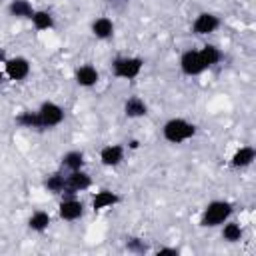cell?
Instances as JSON below:
<instances>
[{
	"label": "cell",
	"mask_w": 256,
	"mask_h": 256,
	"mask_svg": "<svg viewBox=\"0 0 256 256\" xmlns=\"http://www.w3.org/2000/svg\"><path fill=\"white\" fill-rule=\"evenodd\" d=\"M196 134V128L186 122V120H170L166 126H164V138L172 144H178V142H184L188 138H192Z\"/></svg>",
	"instance_id": "obj_1"
},
{
	"label": "cell",
	"mask_w": 256,
	"mask_h": 256,
	"mask_svg": "<svg viewBox=\"0 0 256 256\" xmlns=\"http://www.w3.org/2000/svg\"><path fill=\"white\" fill-rule=\"evenodd\" d=\"M232 214V206L228 204V202H212L208 208H206V212H204V216H202V226H218V224H222L228 216Z\"/></svg>",
	"instance_id": "obj_2"
},
{
	"label": "cell",
	"mask_w": 256,
	"mask_h": 256,
	"mask_svg": "<svg viewBox=\"0 0 256 256\" xmlns=\"http://www.w3.org/2000/svg\"><path fill=\"white\" fill-rule=\"evenodd\" d=\"M64 120V110L52 102L42 104V108L38 110V122L40 128H54Z\"/></svg>",
	"instance_id": "obj_3"
},
{
	"label": "cell",
	"mask_w": 256,
	"mask_h": 256,
	"mask_svg": "<svg viewBox=\"0 0 256 256\" xmlns=\"http://www.w3.org/2000/svg\"><path fill=\"white\" fill-rule=\"evenodd\" d=\"M142 70V60L140 58H118L114 62V74L120 78H136Z\"/></svg>",
	"instance_id": "obj_4"
},
{
	"label": "cell",
	"mask_w": 256,
	"mask_h": 256,
	"mask_svg": "<svg viewBox=\"0 0 256 256\" xmlns=\"http://www.w3.org/2000/svg\"><path fill=\"white\" fill-rule=\"evenodd\" d=\"M90 186V178L88 174L80 172V170H72V174L64 176V192L66 194H76L80 190H86Z\"/></svg>",
	"instance_id": "obj_5"
},
{
	"label": "cell",
	"mask_w": 256,
	"mask_h": 256,
	"mask_svg": "<svg viewBox=\"0 0 256 256\" xmlns=\"http://www.w3.org/2000/svg\"><path fill=\"white\" fill-rule=\"evenodd\" d=\"M180 66H182V72L188 74V76H196V74H200V72L206 70L204 64H202V60H200V54L198 52H192V50L182 56Z\"/></svg>",
	"instance_id": "obj_6"
},
{
	"label": "cell",
	"mask_w": 256,
	"mask_h": 256,
	"mask_svg": "<svg viewBox=\"0 0 256 256\" xmlns=\"http://www.w3.org/2000/svg\"><path fill=\"white\" fill-rule=\"evenodd\" d=\"M6 72L12 80H24L30 72V64L24 58H12L6 62Z\"/></svg>",
	"instance_id": "obj_7"
},
{
	"label": "cell",
	"mask_w": 256,
	"mask_h": 256,
	"mask_svg": "<svg viewBox=\"0 0 256 256\" xmlns=\"http://www.w3.org/2000/svg\"><path fill=\"white\" fill-rule=\"evenodd\" d=\"M218 26H220V20L216 16H212V14H200L196 18V22H194V32L196 34H210Z\"/></svg>",
	"instance_id": "obj_8"
},
{
	"label": "cell",
	"mask_w": 256,
	"mask_h": 256,
	"mask_svg": "<svg viewBox=\"0 0 256 256\" xmlns=\"http://www.w3.org/2000/svg\"><path fill=\"white\" fill-rule=\"evenodd\" d=\"M82 212H84V206L78 200H64L60 204V216L64 220H76L82 216Z\"/></svg>",
	"instance_id": "obj_9"
},
{
	"label": "cell",
	"mask_w": 256,
	"mask_h": 256,
	"mask_svg": "<svg viewBox=\"0 0 256 256\" xmlns=\"http://www.w3.org/2000/svg\"><path fill=\"white\" fill-rule=\"evenodd\" d=\"M120 202V196H116L114 192H108V190H102L94 196L92 200V208L94 210H102V208H108V206H114Z\"/></svg>",
	"instance_id": "obj_10"
},
{
	"label": "cell",
	"mask_w": 256,
	"mask_h": 256,
	"mask_svg": "<svg viewBox=\"0 0 256 256\" xmlns=\"http://www.w3.org/2000/svg\"><path fill=\"white\" fill-rule=\"evenodd\" d=\"M100 158H102V162H104L106 166H116V164L122 162L124 150H122V146H106V148L102 150Z\"/></svg>",
	"instance_id": "obj_11"
},
{
	"label": "cell",
	"mask_w": 256,
	"mask_h": 256,
	"mask_svg": "<svg viewBox=\"0 0 256 256\" xmlns=\"http://www.w3.org/2000/svg\"><path fill=\"white\" fill-rule=\"evenodd\" d=\"M76 82L80 86H94L98 82V72L92 68V66H82L78 72H76Z\"/></svg>",
	"instance_id": "obj_12"
},
{
	"label": "cell",
	"mask_w": 256,
	"mask_h": 256,
	"mask_svg": "<svg viewBox=\"0 0 256 256\" xmlns=\"http://www.w3.org/2000/svg\"><path fill=\"white\" fill-rule=\"evenodd\" d=\"M10 14L12 16H18V18H32L34 16V10L30 6L28 0H16L10 4Z\"/></svg>",
	"instance_id": "obj_13"
},
{
	"label": "cell",
	"mask_w": 256,
	"mask_h": 256,
	"mask_svg": "<svg viewBox=\"0 0 256 256\" xmlns=\"http://www.w3.org/2000/svg\"><path fill=\"white\" fill-rule=\"evenodd\" d=\"M254 156H256L254 148H250V146H246V148H240V150L234 154V158H232V164H234L236 168H240V166H248V164L254 160Z\"/></svg>",
	"instance_id": "obj_14"
},
{
	"label": "cell",
	"mask_w": 256,
	"mask_h": 256,
	"mask_svg": "<svg viewBox=\"0 0 256 256\" xmlns=\"http://www.w3.org/2000/svg\"><path fill=\"white\" fill-rule=\"evenodd\" d=\"M92 30H94V34H96L98 38H110L112 32H114V24H112L108 18H100V20H96V22L92 24Z\"/></svg>",
	"instance_id": "obj_15"
},
{
	"label": "cell",
	"mask_w": 256,
	"mask_h": 256,
	"mask_svg": "<svg viewBox=\"0 0 256 256\" xmlns=\"http://www.w3.org/2000/svg\"><path fill=\"white\" fill-rule=\"evenodd\" d=\"M198 54H200V60H202L204 68H210V66H214V64L220 60V52H218V48H214V46H204Z\"/></svg>",
	"instance_id": "obj_16"
},
{
	"label": "cell",
	"mask_w": 256,
	"mask_h": 256,
	"mask_svg": "<svg viewBox=\"0 0 256 256\" xmlns=\"http://www.w3.org/2000/svg\"><path fill=\"white\" fill-rule=\"evenodd\" d=\"M126 114L136 118V116H144L146 114V104L140 98H132L126 102Z\"/></svg>",
	"instance_id": "obj_17"
},
{
	"label": "cell",
	"mask_w": 256,
	"mask_h": 256,
	"mask_svg": "<svg viewBox=\"0 0 256 256\" xmlns=\"http://www.w3.org/2000/svg\"><path fill=\"white\" fill-rule=\"evenodd\" d=\"M62 164L70 170H80L82 164H84V156L80 152H68L64 158H62Z\"/></svg>",
	"instance_id": "obj_18"
},
{
	"label": "cell",
	"mask_w": 256,
	"mask_h": 256,
	"mask_svg": "<svg viewBox=\"0 0 256 256\" xmlns=\"http://www.w3.org/2000/svg\"><path fill=\"white\" fill-rule=\"evenodd\" d=\"M48 224H50V216H48L46 212H36V214L30 218V228H32V230H36V232L46 230V228H48Z\"/></svg>",
	"instance_id": "obj_19"
},
{
	"label": "cell",
	"mask_w": 256,
	"mask_h": 256,
	"mask_svg": "<svg viewBox=\"0 0 256 256\" xmlns=\"http://www.w3.org/2000/svg\"><path fill=\"white\" fill-rule=\"evenodd\" d=\"M32 20H34V26H36L38 30H48V28H52V16H50L48 12H34Z\"/></svg>",
	"instance_id": "obj_20"
},
{
	"label": "cell",
	"mask_w": 256,
	"mask_h": 256,
	"mask_svg": "<svg viewBox=\"0 0 256 256\" xmlns=\"http://www.w3.org/2000/svg\"><path fill=\"white\" fill-rule=\"evenodd\" d=\"M222 236H224V240H228V242H236V240L242 238V228H240L238 224H234V222H232V224H226Z\"/></svg>",
	"instance_id": "obj_21"
},
{
	"label": "cell",
	"mask_w": 256,
	"mask_h": 256,
	"mask_svg": "<svg viewBox=\"0 0 256 256\" xmlns=\"http://www.w3.org/2000/svg\"><path fill=\"white\" fill-rule=\"evenodd\" d=\"M18 124H22L26 128H40L38 112H24L22 116H18Z\"/></svg>",
	"instance_id": "obj_22"
},
{
	"label": "cell",
	"mask_w": 256,
	"mask_h": 256,
	"mask_svg": "<svg viewBox=\"0 0 256 256\" xmlns=\"http://www.w3.org/2000/svg\"><path fill=\"white\" fill-rule=\"evenodd\" d=\"M46 188L52 192H64V176L62 174H54L46 180Z\"/></svg>",
	"instance_id": "obj_23"
},
{
	"label": "cell",
	"mask_w": 256,
	"mask_h": 256,
	"mask_svg": "<svg viewBox=\"0 0 256 256\" xmlns=\"http://www.w3.org/2000/svg\"><path fill=\"white\" fill-rule=\"evenodd\" d=\"M164 254H178V250H174V248H162V250H158V256H164Z\"/></svg>",
	"instance_id": "obj_24"
},
{
	"label": "cell",
	"mask_w": 256,
	"mask_h": 256,
	"mask_svg": "<svg viewBox=\"0 0 256 256\" xmlns=\"http://www.w3.org/2000/svg\"><path fill=\"white\" fill-rule=\"evenodd\" d=\"M0 84H2V74H0Z\"/></svg>",
	"instance_id": "obj_25"
}]
</instances>
